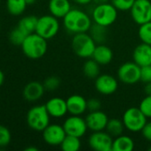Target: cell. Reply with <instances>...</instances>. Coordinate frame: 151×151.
I'll return each instance as SVG.
<instances>
[{"instance_id": "6da1fadb", "label": "cell", "mask_w": 151, "mask_h": 151, "mask_svg": "<svg viewBox=\"0 0 151 151\" xmlns=\"http://www.w3.org/2000/svg\"><path fill=\"white\" fill-rule=\"evenodd\" d=\"M93 23L91 15L79 8H71L62 18L63 27L71 35L88 32Z\"/></svg>"}, {"instance_id": "7a4b0ae2", "label": "cell", "mask_w": 151, "mask_h": 151, "mask_svg": "<svg viewBox=\"0 0 151 151\" xmlns=\"http://www.w3.org/2000/svg\"><path fill=\"white\" fill-rule=\"evenodd\" d=\"M20 48L27 58L30 59H39L47 52V40L35 32L27 35Z\"/></svg>"}, {"instance_id": "3957f363", "label": "cell", "mask_w": 151, "mask_h": 151, "mask_svg": "<svg viewBox=\"0 0 151 151\" xmlns=\"http://www.w3.org/2000/svg\"><path fill=\"white\" fill-rule=\"evenodd\" d=\"M91 17L93 23L109 27L117 21L118 10L110 2L95 4L93 8Z\"/></svg>"}, {"instance_id": "277c9868", "label": "cell", "mask_w": 151, "mask_h": 151, "mask_svg": "<svg viewBox=\"0 0 151 151\" xmlns=\"http://www.w3.org/2000/svg\"><path fill=\"white\" fill-rule=\"evenodd\" d=\"M49 115L44 104H37L31 107L27 113L26 121L28 127L36 132H43L50 124Z\"/></svg>"}, {"instance_id": "5b68a950", "label": "cell", "mask_w": 151, "mask_h": 151, "mask_svg": "<svg viewBox=\"0 0 151 151\" xmlns=\"http://www.w3.org/2000/svg\"><path fill=\"white\" fill-rule=\"evenodd\" d=\"M97 43L88 32L73 35L71 48L74 53L81 58H91Z\"/></svg>"}, {"instance_id": "8992f818", "label": "cell", "mask_w": 151, "mask_h": 151, "mask_svg": "<svg viewBox=\"0 0 151 151\" xmlns=\"http://www.w3.org/2000/svg\"><path fill=\"white\" fill-rule=\"evenodd\" d=\"M122 120L126 130L131 133H141L148 121V118L139 107H130L124 112Z\"/></svg>"}, {"instance_id": "52a82bcc", "label": "cell", "mask_w": 151, "mask_h": 151, "mask_svg": "<svg viewBox=\"0 0 151 151\" xmlns=\"http://www.w3.org/2000/svg\"><path fill=\"white\" fill-rule=\"evenodd\" d=\"M61 27L59 19L52 14H45L38 17L36 33L47 41L55 37Z\"/></svg>"}, {"instance_id": "ba28073f", "label": "cell", "mask_w": 151, "mask_h": 151, "mask_svg": "<svg viewBox=\"0 0 151 151\" xmlns=\"http://www.w3.org/2000/svg\"><path fill=\"white\" fill-rule=\"evenodd\" d=\"M117 79L124 84L134 85L141 81L142 67L134 61L125 62L117 69Z\"/></svg>"}, {"instance_id": "9c48e42d", "label": "cell", "mask_w": 151, "mask_h": 151, "mask_svg": "<svg viewBox=\"0 0 151 151\" xmlns=\"http://www.w3.org/2000/svg\"><path fill=\"white\" fill-rule=\"evenodd\" d=\"M129 12L133 20L137 25L149 22L151 20V1L135 0Z\"/></svg>"}, {"instance_id": "30bf717a", "label": "cell", "mask_w": 151, "mask_h": 151, "mask_svg": "<svg viewBox=\"0 0 151 151\" xmlns=\"http://www.w3.org/2000/svg\"><path fill=\"white\" fill-rule=\"evenodd\" d=\"M62 126L68 135H72L78 138H82L88 131L85 119L77 115H70L66 118Z\"/></svg>"}, {"instance_id": "8fae6325", "label": "cell", "mask_w": 151, "mask_h": 151, "mask_svg": "<svg viewBox=\"0 0 151 151\" xmlns=\"http://www.w3.org/2000/svg\"><path fill=\"white\" fill-rule=\"evenodd\" d=\"M113 139L105 130L92 132L88 138V145L95 151H112Z\"/></svg>"}, {"instance_id": "7c38bea8", "label": "cell", "mask_w": 151, "mask_h": 151, "mask_svg": "<svg viewBox=\"0 0 151 151\" xmlns=\"http://www.w3.org/2000/svg\"><path fill=\"white\" fill-rule=\"evenodd\" d=\"M94 88L103 96H110L118 88V79L109 73H101L94 79Z\"/></svg>"}, {"instance_id": "4fadbf2b", "label": "cell", "mask_w": 151, "mask_h": 151, "mask_svg": "<svg viewBox=\"0 0 151 151\" xmlns=\"http://www.w3.org/2000/svg\"><path fill=\"white\" fill-rule=\"evenodd\" d=\"M66 135L63 126L59 124H49L42 132L44 142L53 147L61 146Z\"/></svg>"}, {"instance_id": "5bb4252c", "label": "cell", "mask_w": 151, "mask_h": 151, "mask_svg": "<svg viewBox=\"0 0 151 151\" xmlns=\"http://www.w3.org/2000/svg\"><path fill=\"white\" fill-rule=\"evenodd\" d=\"M85 119L86 121L88 130H90L91 132L105 130L109 119L108 115L101 110L95 111H89V113L86 115Z\"/></svg>"}, {"instance_id": "9a60e30c", "label": "cell", "mask_w": 151, "mask_h": 151, "mask_svg": "<svg viewBox=\"0 0 151 151\" xmlns=\"http://www.w3.org/2000/svg\"><path fill=\"white\" fill-rule=\"evenodd\" d=\"M44 105L51 118L61 119L64 118L69 113L67 101L61 97H58V96L52 97L46 102Z\"/></svg>"}, {"instance_id": "2e32d148", "label": "cell", "mask_w": 151, "mask_h": 151, "mask_svg": "<svg viewBox=\"0 0 151 151\" xmlns=\"http://www.w3.org/2000/svg\"><path fill=\"white\" fill-rule=\"evenodd\" d=\"M44 91L45 88L43 83L33 81L25 85L22 91V96L26 101L33 103L40 100L43 97Z\"/></svg>"}, {"instance_id": "e0dca14e", "label": "cell", "mask_w": 151, "mask_h": 151, "mask_svg": "<svg viewBox=\"0 0 151 151\" xmlns=\"http://www.w3.org/2000/svg\"><path fill=\"white\" fill-rule=\"evenodd\" d=\"M68 111L70 115L81 116L87 111V100L81 95L74 94L67 99Z\"/></svg>"}, {"instance_id": "ac0fdd59", "label": "cell", "mask_w": 151, "mask_h": 151, "mask_svg": "<svg viewBox=\"0 0 151 151\" xmlns=\"http://www.w3.org/2000/svg\"><path fill=\"white\" fill-rule=\"evenodd\" d=\"M133 61L141 67L151 65V45L141 42L133 51Z\"/></svg>"}, {"instance_id": "d6986e66", "label": "cell", "mask_w": 151, "mask_h": 151, "mask_svg": "<svg viewBox=\"0 0 151 151\" xmlns=\"http://www.w3.org/2000/svg\"><path fill=\"white\" fill-rule=\"evenodd\" d=\"M71 0H49L48 10L50 14L61 19L71 10Z\"/></svg>"}, {"instance_id": "ffe728a7", "label": "cell", "mask_w": 151, "mask_h": 151, "mask_svg": "<svg viewBox=\"0 0 151 151\" xmlns=\"http://www.w3.org/2000/svg\"><path fill=\"white\" fill-rule=\"evenodd\" d=\"M114 58L113 50L105 43L97 44L93 51L92 58L94 59L101 65H109Z\"/></svg>"}, {"instance_id": "44dd1931", "label": "cell", "mask_w": 151, "mask_h": 151, "mask_svg": "<svg viewBox=\"0 0 151 151\" xmlns=\"http://www.w3.org/2000/svg\"><path fill=\"white\" fill-rule=\"evenodd\" d=\"M134 147V141L128 135L121 134L113 139L112 151H133Z\"/></svg>"}, {"instance_id": "7402d4cb", "label": "cell", "mask_w": 151, "mask_h": 151, "mask_svg": "<svg viewBox=\"0 0 151 151\" xmlns=\"http://www.w3.org/2000/svg\"><path fill=\"white\" fill-rule=\"evenodd\" d=\"M88 33L97 44L105 43L108 40V27H106L93 23Z\"/></svg>"}, {"instance_id": "603a6c76", "label": "cell", "mask_w": 151, "mask_h": 151, "mask_svg": "<svg viewBox=\"0 0 151 151\" xmlns=\"http://www.w3.org/2000/svg\"><path fill=\"white\" fill-rule=\"evenodd\" d=\"M37 19L38 17L35 15H27L19 20L17 27H19L27 35L33 34L36 32Z\"/></svg>"}, {"instance_id": "cb8c5ba5", "label": "cell", "mask_w": 151, "mask_h": 151, "mask_svg": "<svg viewBox=\"0 0 151 151\" xmlns=\"http://www.w3.org/2000/svg\"><path fill=\"white\" fill-rule=\"evenodd\" d=\"M83 73L88 79H96L101 74V65L92 58H87L83 65Z\"/></svg>"}, {"instance_id": "d4e9b609", "label": "cell", "mask_w": 151, "mask_h": 151, "mask_svg": "<svg viewBox=\"0 0 151 151\" xmlns=\"http://www.w3.org/2000/svg\"><path fill=\"white\" fill-rule=\"evenodd\" d=\"M125 127L122 119H110L107 124L105 131L108 132L113 138L123 134Z\"/></svg>"}, {"instance_id": "484cf974", "label": "cell", "mask_w": 151, "mask_h": 151, "mask_svg": "<svg viewBox=\"0 0 151 151\" xmlns=\"http://www.w3.org/2000/svg\"><path fill=\"white\" fill-rule=\"evenodd\" d=\"M6 10L12 16H20L21 15L28 4L25 0H6Z\"/></svg>"}, {"instance_id": "4316f807", "label": "cell", "mask_w": 151, "mask_h": 151, "mask_svg": "<svg viewBox=\"0 0 151 151\" xmlns=\"http://www.w3.org/2000/svg\"><path fill=\"white\" fill-rule=\"evenodd\" d=\"M81 145L80 138L67 134L60 147L63 151H77L80 150Z\"/></svg>"}, {"instance_id": "83f0119b", "label": "cell", "mask_w": 151, "mask_h": 151, "mask_svg": "<svg viewBox=\"0 0 151 151\" xmlns=\"http://www.w3.org/2000/svg\"><path fill=\"white\" fill-rule=\"evenodd\" d=\"M26 37L27 35L19 27H16L13 29H12L8 35L10 42L15 46H21Z\"/></svg>"}, {"instance_id": "f1b7e54d", "label": "cell", "mask_w": 151, "mask_h": 151, "mask_svg": "<svg viewBox=\"0 0 151 151\" xmlns=\"http://www.w3.org/2000/svg\"><path fill=\"white\" fill-rule=\"evenodd\" d=\"M138 36L142 42L151 45V21L140 25L138 29Z\"/></svg>"}, {"instance_id": "f546056e", "label": "cell", "mask_w": 151, "mask_h": 151, "mask_svg": "<svg viewBox=\"0 0 151 151\" xmlns=\"http://www.w3.org/2000/svg\"><path fill=\"white\" fill-rule=\"evenodd\" d=\"M44 87L47 91L57 90L61 86V80L57 76H49L44 81Z\"/></svg>"}, {"instance_id": "4dcf8cb0", "label": "cell", "mask_w": 151, "mask_h": 151, "mask_svg": "<svg viewBox=\"0 0 151 151\" xmlns=\"http://www.w3.org/2000/svg\"><path fill=\"white\" fill-rule=\"evenodd\" d=\"M12 141V134L10 130L3 126L0 125V148H4L10 144Z\"/></svg>"}, {"instance_id": "1f68e13d", "label": "cell", "mask_w": 151, "mask_h": 151, "mask_svg": "<svg viewBox=\"0 0 151 151\" xmlns=\"http://www.w3.org/2000/svg\"><path fill=\"white\" fill-rule=\"evenodd\" d=\"M135 0H110V3L118 12H128L132 8Z\"/></svg>"}, {"instance_id": "d6a6232c", "label": "cell", "mask_w": 151, "mask_h": 151, "mask_svg": "<svg viewBox=\"0 0 151 151\" xmlns=\"http://www.w3.org/2000/svg\"><path fill=\"white\" fill-rule=\"evenodd\" d=\"M139 108L148 119H151V96H146L142 98L139 104Z\"/></svg>"}, {"instance_id": "836d02e7", "label": "cell", "mask_w": 151, "mask_h": 151, "mask_svg": "<svg viewBox=\"0 0 151 151\" xmlns=\"http://www.w3.org/2000/svg\"><path fill=\"white\" fill-rule=\"evenodd\" d=\"M101 108V102L98 98H90L87 100V111H95Z\"/></svg>"}, {"instance_id": "e575fe53", "label": "cell", "mask_w": 151, "mask_h": 151, "mask_svg": "<svg viewBox=\"0 0 151 151\" xmlns=\"http://www.w3.org/2000/svg\"><path fill=\"white\" fill-rule=\"evenodd\" d=\"M141 81L145 83L151 82V65L142 67V76Z\"/></svg>"}, {"instance_id": "d590c367", "label": "cell", "mask_w": 151, "mask_h": 151, "mask_svg": "<svg viewBox=\"0 0 151 151\" xmlns=\"http://www.w3.org/2000/svg\"><path fill=\"white\" fill-rule=\"evenodd\" d=\"M142 137L151 142V121H147V123L145 124V126L143 127L142 130L141 131Z\"/></svg>"}, {"instance_id": "8d00e7d4", "label": "cell", "mask_w": 151, "mask_h": 151, "mask_svg": "<svg viewBox=\"0 0 151 151\" xmlns=\"http://www.w3.org/2000/svg\"><path fill=\"white\" fill-rule=\"evenodd\" d=\"M71 2L77 4V5L85 6V5H88L90 4H92L93 3V0H71Z\"/></svg>"}, {"instance_id": "74e56055", "label": "cell", "mask_w": 151, "mask_h": 151, "mask_svg": "<svg viewBox=\"0 0 151 151\" xmlns=\"http://www.w3.org/2000/svg\"><path fill=\"white\" fill-rule=\"evenodd\" d=\"M144 93L146 96H151V82L145 83L144 86Z\"/></svg>"}, {"instance_id": "f35d334b", "label": "cell", "mask_w": 151, "mask_h": 151, "mask_svg": "<svg viewBox=\"0 0 151 151\" xmlns=\"http://www.w3.org/2000/svg\"><path fill=\"white\" fill-rule=\"evenodd\" d=\"M109 2H110V0H93V3L94 4H105Z\"/></svg>"}, {"instance_id": "ab89813d", "label": "cell", "mask_w": 151, "mask_h": 151, "mask_svg": "<svg viewBox=\"0 0 151 151\" xmlns=\"http://www.w3.org/2000/svg\"><path fill=\"white\" fill-rule=\"evenodd\" d=\"M4 73H3L2 70H0V87L4 84Z\"/></svg>"}, {"instance_id": "60d3db41", "label": "cell", "mask_w": 151, "mask_h": 151, "mask_svg": "<svg viewBox=\"0 0 151 151\" xmlns=\"http://www.w3.org/2000/svg\"><path fill=\"white\" fill-rule=\"evenodd\" d=\"M38 149L36 148V147H28L25 149V151H37Z\"/></svg>"}, {"instance_id": "b9f144b4", "label": "cell", "mask_w": 151, "mask_h": 151, "mask_svg": "<svg viewBox=\"0 0 151 151\" xmlns=\"http://www.w3.org/2000/svg\"><path fill=\"white\" fill-rule=\"evenodd\" d=\"M25 1H26L28 5H32V4H34L36 2V0H25Z\"/></svg>"}, {"instance_id": "7bdbcfd3", "label": "cell", "mask_w": 151, "mask_h": 151, "mask_svg": "<svg viewBox=\"0 0 151 151\" xmlns=\"http://www.w3.org/2000/svg\"><path fill=\"white\" fill-rule=\"evenodd\" d=\"M149 150L151 151V146H150V148H149Z\"/></svg>"}, {"instance_id": "ee69618b", "label": "cell", "mask_w": 151, "mask_h": 151, "mask_svg": "<svg viewBox=\"0 0 151 151\" xmlns=\"http://www.w3.org/2000/svg\"><path fill=\"white\" fill-rule=\"evenodd\" d=\"M1 2H2V0H0V5H1Z\"/></svg>"}, {"instance_id": "f6af8a7d", "label": "cell", "mask_w": 151, "mask_h": 151, "mask_svg": "<svg viewBox=\"0 0 151 151\" xmlns=\"http://www.w3.org/2000/svg\"><path fill=\"white\" fill-rule=\"evenodd\" d=\"M0 29H1V23H0Z\"/></svg>"}, {"instance_id": "bcb514c9", "label": "cell", "mask_w": 151, "mask_h": 151, "mask_svg": "<svg viewBox=\"0 0 151 151\" xmlns=\"http://www.w3.org/2000/svg\"><path fill=\"white\" fill-rule=\"evenodd\" d=\"M150 21H151V20H150Z\"/></svg>"}]
</instances>
